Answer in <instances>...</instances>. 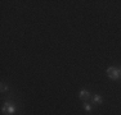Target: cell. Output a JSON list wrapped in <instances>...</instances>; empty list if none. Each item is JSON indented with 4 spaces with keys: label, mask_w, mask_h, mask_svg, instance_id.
<instances>
[{
    "label": "cell",
    "mask_w": 121,
    "mask_h": 115,
    "mask_svg": "<svg viewBox=\"0 0 121 115\" xmlns=\"http://www.w3.org/2000/svg\"><path fill=\"white\" fill-rule=\"evenodd\" d=\"M120 77H121V69H120Z\"/></svg>",
    "instance_id": "cell-7"
},
{
    "label": "cell",
    "mask_w": 121,
    "mask_h": 115,
    "mask_svg": "<svg viewBox=\"0 0 121 115\" xmlns=\"http://www.w3.org/2000/svg\"><path fill=\"white\" fill-rule=\"evenodd\" d=\"M84 109H85L86 111H91V110H93L91 105H90V104H88V102H85V104H84Z\"/></svg>",
    "instance_id": "cell-5"
},
{
    "label": "cell",
    "mask_w": 121,
    "mask_h": 115,
    "mask_svg": "<svg viewBox=\"0 0 121 115\" xmlns=\"http://www.w3.org/2000/svg\"><path fill=\"white\" fill-rule=\"evenodd\" d=\"M107 76H108V78L116 80L120 78V70L115 67H109V68H107Z\"/></svg>",
    "instance_id": "cell-1"
},
{
    "label": "cell",
    "mask_w": 121,
    "mask_h": 115,
    "mask_svg": "<svg viewBox=\"0 0 121 115\" xmlns=\"http://www.w3.org/2000/svg\"><path fill=\"white\" fill-rule=\"evenodd\" d=\"M0 90H1V92H5L8 90V87L5 86V83H1V88H0Z\"/></svg>",
    "instance_id": "cell-6"
},
{
    "label": "cell",
    "mask_w": 121,
    "mask_h": 115,
    "mask_svg": "<svg viewBox=\"0 0 121 115\" xmlns=\"http://www.w3.org/2000/svg\"><path fill=\"white\" fill-rule=\"evenodd\" d=\"M79 96L81 100H88V99H90V92L86 91V90H81L79 93Z\"/></svg>",
    "instance_id": "cell-3"
},
{
    "label": "cell",
    "mask_w": 121,
    "mask_h": 115,
    "mask_svg": "<svg viewBox=\"0 0 121 115\" xmlns=\"http://www.w3.org/2000/svg\"><path fill=\"white\" fill-rule=\"evenodd\" d=\"M93 102L94 104H102L103 102V99L99 96V95H94V96H93Z\"/></svg>",
    "instance_id": "cell-4"
},
{
    "label": "cell",
    "mask_w": 121,
    "mask_h": 115,
    "mask_svg": "<svg viewBox=\"0 0 121 115\" xmlns=\"http://www.w3.org/2000/svg\"><path fill=\"white\" fill-rule=\"evenodd\" d=\"M1 110H3V113H7V114H14L16 113V107H14L13 102H10V101L5 102L4 106L1 107Z\"/></svg>",
    "instance_id": "cell-2"
}]
</instances>
